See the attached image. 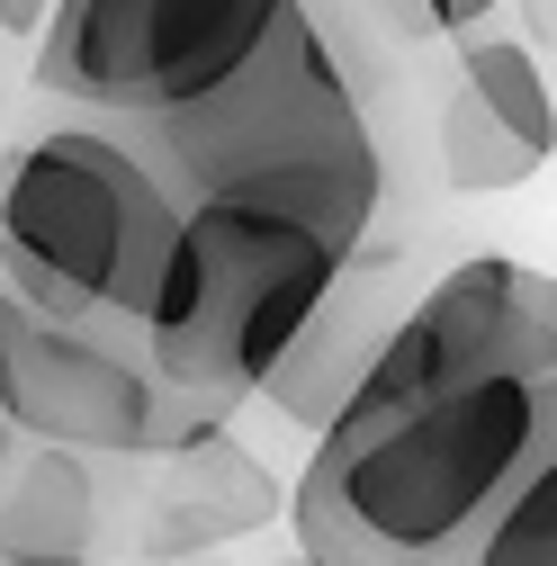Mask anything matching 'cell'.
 Returning a JSON list of instances; mask_svg holds the SVG:
<instances>
[{
	"label": "cell",
	"mask_w": 557,
	"mask_h": 566,
	"mask_svg": "<svg viewBox=\"0 0 557 566\" xmlns=\"http://www.w3.org/2000/svg\"><path fill=\"white\" fill-rule=\"evenodd\" d=\"M0 413L28 441L82 459H162L189 422H207L145 350V324H73L28 306L0 279Z\"/></svg>",
	"instance_id": "obj_6"
},
{
	"label": "cell",
	"mask_w": 557,
	"mask_h": 566,
	"mask_svg": "<svg viewBox=\"0 0 557 566\" xmlns=\"http://www.w3.org/2000/svg\"><path fill=\"white\" fill-rule=\"evenodd\" d=\"M423 10H432V36H476L495 19V0H423Z\"/></svg>",
	"instance_id": "obj_14"
},
{
	"label": "cell",
	"mask_w": 557,
	"mask_h": 566,
	"mask_svg": "<svg viewBox=\"0 0 557 566\" xmlns=\"http://www.w3.org/2000/svg\"><path fill=\"white\" fill-rule=\"evenodd\" d=\"M557 441V279L504 252L441 270L288 494L315 566H467Z\"/></svg>",
	"instance_id": "obj_1"
},
{
	"label": "cell",
	"mask_w": 557,
	"mask_h": 566,
	"mask_svg": "<svg viewBox=\"0 0 557 566\" xmlns=\"http://www.w3.org/2000/svg\"><path fill=\"white\" fill-rule=\"evenodd\" d=\"M351 243H333L324 226L288 217L261 198H189L162 297L145 315V350L154 369L207 413L225 422L234 405L261 396V378L288 360V342L306 333V315L324 306V289L341 279Z\"/></svg>",
	"instance_id": "obj_4"
},
{
	"label": "cell",
	"mask_w": 557,
	"mask_h": 566,
	"mask_svg": "<svg viewBox=\"0 0 557 566\" xmlns=\"http://www.w3.org/2000/svg\"><path fill=\"white\" fill-rule=\"evenodd\" d=\"M19 459H28V432L10 413H0V494H10V476H19Z\"/></svg>",
	"instance_id": "obj_17"
},
{
	"label": "cell",
	"mask_w": 557,
	"mask_h": 566,
	"mask_svg": "<svg viewBox=\"0 0 557 566\" xmlns=\"http://www.w3.org/2000/svg\"><path fill=\"white\" fill-rule=\"evenodd\" d=\"M99 476L82 450H54V441H28L10 494H0V557L19 566H91V539H99Z\"/></svg>",
	"instance_id": "obj_9"
},
{
	"label": "cell",
	"mask_w": 557,
	"mask_h": 566,
	"mask_svg": "<svg viewBox=\"0 0 557 566\" xmlns=\"http://www.w3.org/2000/svg\"><path fill=\"white\" fill-rule=\"evenodd\" d=\"M413 279H404V261H341V279L324 289V306L306 315V333L288 342V360H278L270 378H261V396L297 422V432H324V422L360 396V378L378 369V350L396 342V324L413 315Z\"/></svg>",
	"instance_id": "obj_7"
},
{
	"label": "cell",
	"mask_w": 557,
	"mask_h": 566,
	"mask_svg": "<svg viewBox=\"0 0 557 566\" xmlns=\"http://www.w3.org/2000/svg\"><path fill=\"white\" fill-rule=\"evenodd\" d=\"M467 566H557V441H548L539 468L504 494V513L476 531Z\"/></svg>",
	"instance_id": "obj_12"
},
{
	"label": "cell",
	"mask_w": 557,
	"mask_h": 566,
	"mask_svg": "<svg viewBox=\"0 0 557 566\" xmlns=\"http://www.w3.org/2000/svg\"><path fill=\"white\" fill-rule=\"evenodd\" d=\"M135 135H145V154L162 163V180L180 198H261V207H288V217L324 226L351 252L369 243L378 198H387L369 108L306 0L261 36V54L234 82H217L207 99L135 126Z\"/></svg>",
	"instance_id": "obj_2"
},
{
	"label": "cell",
	"mask_w": 557,
	"mask_h": 566,
	"mask_svg": "<svg viewBox=\"0 0 557 566\" xmlns=\"http://www.w3.org/2000/svg\"><path fill=\"white\" fill-rule=\"evenodd\" d=\"M91 566H99V557H91Z\"/></svg>",
	"instance_id": "obj_20"
},
{
	"label": "cell",
	"mask_w": 557,
	"mask_h": 566,
	"mask_svg": "<svg viewBox=\"0 0 557 566\" xmlns=\"http://www.w3.org/2000/svg\"><path fill=\"white\" fill-rule=\"evenodd\" d=\"M0 566H19V557H0Z\"/></svg>",
	"instance_id": "obj_19"
},
{
	"label": "cell",
	"mask_w": 557,
	"mask_h": 566,
	"mask_svg": "<svg viewBox=\"0 0 557 566\" xmlns=\"http://www.w3.org/2000/svg\"><path fill=\"white\" fill-rule=\"evenodd\" d=\"M522 19H530V45L557 54V0H522Z\"/></svg>",
	"instance_id": "obj_16"
},
{
	"label": "cell",
	"mask_w": 557,
	"mask_h": 566,
	"mask_svg": "<svg viewBox=\"0 0 557 566\" xmlns=\"http://www.w3.org/2000/svg\"><path fill=\"white\" fill-rule=\"evenodd\" d=\"M459 82L495 108L530 154H557V91H548V73H539V45H530V36H495V28L459 36Z\"/></svg>",
	"instance_id": "obj_10"
},
{
	"label": "cell",
	"mask_w": 557,
	"mask_h": 566,
	"mask_svg": "<svg viewBox=\"0 0 557 566\" xmlns=\"http://www.w3.org/2000/svg\"><path fill=\"white\" fill-rule=\"evenodd\" d=\"M278 476L234 441V422H189V432L162 450L154 494H145V548L154 557H198L225 548L261 522H278Z\"/></svg>",
	"instance_id": "obj_8"
},
{
	"label": "cell",
	"mask_w": 557,
	"mask_h": 566,
	"mask_svg": "<svg viewBox=\"0 0 557 566\" xmlns=\"http://www.w3.org/2000/svg\"><path fill=\"white\" fill-rule=\"evenodd\" d=\"M54 0H0V36H45Z\"/></svg>",
	"instance_id": "obj_15"
},
{
	"label": "cell",
	"mask_w": 557,
	"mask_h": 566,
	"mask_svg": "<svg viewBox=\"0 0 557 566\" xmlns=\"http://www.w3.org/2000/svg\"><path fill=\"white\" fill-rule=\"evenodd\" d=\"M270 566H315V557H306V548H288V557H270Z\"/></svg>",
	"instance_id": "obj_18"
},
{
	"label": "cell",
	"mask_w": 557,
	"mask_h": 566,
	"mask_svg": "<svg viewBox=\"0 0 557 566\" xmlns=\"http://www.w3.org/2000/svg\"><path fill=\"white\" fill-rule=\"evenodd\" d=\"M539 163L548 154H530L522 135L485 108L467 82L450 91V108H441V171H450V189H467V198H504V189H522V180H539Z\"/></svg>",
	"instance_id": "obj_11"
},
{
	"label": "cell",
	"mask_w": 557,
	"mask_h": 566,
	"mask_svg": "<svg viewBox=\"0 0 557 566\" xmlns=\"http://www.w3.org/2000/svg\"><path fill=\"white\" fill-rule=\"evenodd\" d=\"M297 0H54L36 82L117 126H154L234 82Z\"/></svg>",
	"instance_id": "obj_5"
},
{
	"label": "cell",
	"mask_w": 557,
	"mask_h": 566,
	"mask_svg": "<svg viewBox=\"0 0 557 566\" xmlns=\"http://www.w3.org/2000/svg\"><path fill=\"white\" fill-rule=\"evenodd\" d=\"M189 198L135 126L63 117L0 163V279L73 324H145Z\"/></svg>",
	"instance_id": "obj_3"
},
{
	"label": "cell",
	"mask_w": 557,
	"mask_h": 566,
	"mask_svg": "<svg viewBox=\"0 0 557 566\" xmlns=\"http://www.w3.org/2000/svg\"><path fill=\"white\" fill-rule=\"evenodd\" d=\"M360 10H369L387 36H404V45H423V36H432V10H423V0H360Z\"/></svg>",
	"instance_id": "obj_13"
}]
</instances>
